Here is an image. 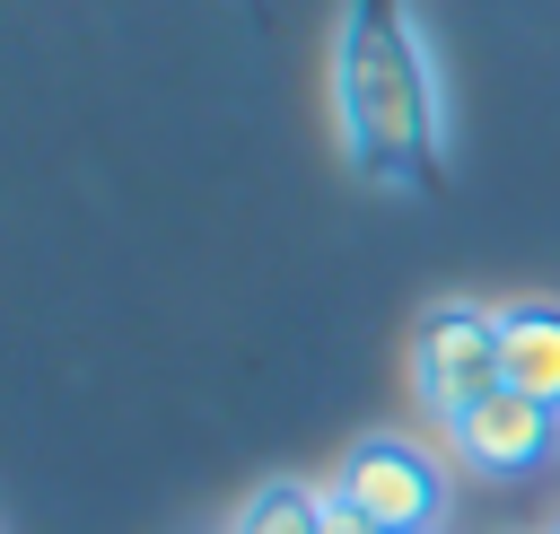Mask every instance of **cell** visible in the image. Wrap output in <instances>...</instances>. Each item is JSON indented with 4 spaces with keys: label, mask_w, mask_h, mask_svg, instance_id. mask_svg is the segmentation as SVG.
<instances>
[{
    "label": "cell",
    "mask_w": 560,
    "mask_h": 534,
    "mask_svg": "<svg viewBox=\"0 0 560 534\" xmlns=\"http://www.w3.org/2000/svg\"><path fill=\"white\" fill-rule=\"evenodd\" d=\"M332 114H341V149L376 175V184H420L446 158V96H438V61L429 35L402 0H350L341 35H332Z\"/></svg>",
    "instance_id": "cell-1"
},
{
    "label": "cell",
    "mask_w": 560,
    "mask_h": 534,
    "mask_svg": "<svg viewBox=\"0 0 560 534\" xmlns=\"http://www.w3.org/2000/svg\"><path fill=\"white\" fill-rule=\"evenodd\" d=\"M332 490L385 534H438V516H446V464L420 438H359L341 455Z\"/></svg>",
    "instance_id": "cell-2"
},
{
    "label": "cell",
    "mask_w": 560,
    "mask_h": 534,
    "mask_svg": "<svg viewBox=\"0 0 560 534\" xmlns=\"http://www.w3.org/2000/svg\"><path fill=\"white\" fill-rule=\"evenodd\" d=\"M411 385L438 420H455L464 403H481L499 385V306H429L420 315V341H411Z\"/></svg>",
    "instance_id": "cell-3"
},
{
    "label": "cell",
    "mask_w": 560,
    "mask_h": 534,
    "mask_svg": "<svg viewBox=\"0 0 560 534\" xmlns=\"http://www.w3.org/2000/svg\"><path fill=\"white\" fill-rule=\"evenodd\" d=\"M446 455L464 473H481V481H516V473H534V464L560 455V411L534 403V394H516V385H490L481 403H464L446 420Z\"/></svg>",
    "instance_id": "cell-4"
},
{
    "label": "cell",
    "mask_w": 560,
    "mask_h": 534,
    "mask_svg": "<svg viewBox=\"0 0 560 534\" xmlns=\"http://www.w3.org/2000/svg\"><path fill=\"white\" fill-rule=\"evenodd\" d=\"M499 385H516V394L560 411V306L551 298L499 306Z\"/></svg>",
    "instance_id": "cell-5"
},
{
    "label": "cell",
    "mask_w": 560,
    "mask_h": 534,
    "mask_svg": "<svg viewBox=\"0 0 560 534\" xmlns=\"http://www.w3.org/2000/svg\"><path fill=\"white\" fill-rule=\"evenodd\" d=\"M228 534H324V490L315 481H262L236 516H228Z\"/></svg>",
    "instance_id": "cell-6"
},
{
    "label": "cell",
    "mask_w": 560,
    "mask_h": 534,
    "mask_svg": "<svg viewBox=\"0 0 560 534\" xmlns=\"http://www.w3.org/2000/svg\"><path fill=\"white\" fill-rule=\"evenodd\" d=\"M324 534H385V525H368V516H359L341 490H324Z\"/></svg>",
    "instance_id": "cell-7"
},
{
    "label": "cell",
    "mask_w": 560,
    "mask_h": 534,
    "mask_svg": "<svg viewBox=\"0 0 560 534\" xmlns=\"http://www.w3.org/2000/svg\"><path fill=\"white\" fill-rule=\"evenodd\" d=\"M551 534H560V525H551Z\"/></svg>",
    "instance_id": "cell-8"
}]
</instances>
